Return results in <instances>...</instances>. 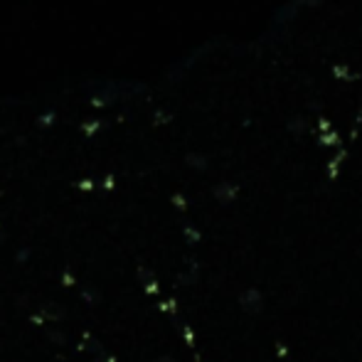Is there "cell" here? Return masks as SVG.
<instances>
[{
  "instance_id": "2",
  "label": "cell",
  "mask_w": 362,
  "mask_h": 362,
  "mask_svg": "<svg viewBox=\"0 0 362 362\" xmlns=\"http://www.w3.org/2000/svg\"><path fill=\"white\" fill-rule=\"evenodd\" d=\"M139 279H141V284L146 286L148 293H156V291H158V286H156V276H153V274L148 272L146 267H141V269H139Z\"/></svg>"
},
{
  "instance_id": "3",
  "label": "cell",
  "mask_w": 362,
  "mask_h": 362,
  "mask_svg": "<svg viewBox=\"0 0 362 362\" xmlns=\"http://www.w3.org/2000/svg\"><path fill=\"white\" fill-rule=\"evenodd\" d=\"M45 313L49 315V320H59L64 315V310L57 308V305H54V308H52V305H45Z\"/></svg>"
},
{
  "instance_id": "6",
  "label": "cell",
  "mask_w": 362,
  "mask_h": 362,
  "mask_svg": "<svg viewBox=\"0 0 362 362\" xmlns=\"http://www.w3.org/2000/svg\"><path fill=\"white\" fill-rule=\"evenodd\" d=\"M94 362H101V360H94ZM109 362H114V360H109Z\"/></svg>"
},
{
  "instance_id": "1",
  "label": "cell",
  "mask_w": 362,
  "mask_h": 362,
  "mask_svg": "<svg viewBox=\"0 0 362 362\" xmlns=\"http://www.w3.org/2000/svg\"><path fill=\"white\" fill-rule=\"evenodd\" d=\"M239 303H242V310H247V313H259V310L264 308V298L262 293H259L257 288H249L242 293V298H239Z\"/></svg>"
},
{
  "instance_id": "5",
  "label": "cell",
  "mask_w": 362,
  "mask_h": 362,
  "mask_svg": "<svg viewBox=\"0 0 362 362\" xmlns=\"http://www.w3.org/2000/svg\"><path fill=\"white\" fill-rule=\"evenodd\" d=\"M49 338H52V343H57V345H64V343H67L62 333H49Z\"/></svg>"
},
{
  "instance_id": "4",
  "label": "cell",
  "mask_w": 362,
  "mask_h": 362,
  "mask_svg": "<svg viewBox=\"0 0 362 362\" xmlns=\"http://www.w3.org/2000/svg\"><path fill=\"white\" fill-rule=\"evenodd\" d=\"M84 298H86V303H99V293H96V291L91 293V288L84 291Z\"/></svg>"
}]
</instances>
